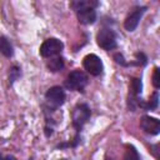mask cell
Returning <instances> with one entry per match:
<instances>
[{
  "mask_svg": "<svg viewBox=\"0 0 160 160\" xmlns=\"http://www.w3.org/2000/svg\"><path fill=\"white\" fill-rule=\"evenodd\" d=\"M152 85L155 89L160 88V74H159V68L155 66L154 68V72H152Z\"/></svg>",
  "mask_w": 160,
  "mask_h": 160,
  "instance_id": "e0dca14e",
  "label": "cell"
},
{
  "mask_svg": "<svg viewBox=\"0 0 160 160\" xmlns=\"http://www.w3.org/2000/svg\"><path fill=\"white\" fill-rule=\"evenodd\" d=\"M91 118V109L88 104L85 102H79L74 106L72 111H71V125L75 130V135L74 138L68 141V142H62L59 144L56 148L58 149H66V148H76L80 144V134L82 131L84 125L90 120Z\"/></svg>",
  "mask_w": 160,
  "mask_h": 160,
  "instance_id": "6da1fadb",
  "label": "cell"
},
{
  "mask_svg": "<svg viewBox=\"0 0 160 160\" xmlns=\"http://www.w3.org/2000/svg\"><path fill=\"white\" fill-rule=\"evenodd\" d=\"M64 50V42L56 38H49L44 40V42L40 45L39 52L44 59H50L54 56H58Z\"/></svg>",
  "mask_w": 160,
  "mask_h": 160,
  "instance_id": "5b68a950",
  "label": "cell"
},
{
  "mask_svg": "<svg viewBox=\"0 0 160 160\" xmlns=\"http://www.w3.org/2000/svg\"><path fill=\"white\" fill-rule=\"evenodd\" d=\"M46 68H48L50 71H52V72H58V71L62 70V69L65 68L64 58H62L61 55L50 58L49 60H46Z\"/></svg>",
  "mask_w": 160,
  "mask_h": 160,
  "instance_id": "7c38bea8",
  "label": "cell"
},
{
  "mask_svg": "<svg viewBox=\"0 0 160 160\" xmlns=\"http://www.w3.org/2000/svg\"><path fill=\"white\" fill-rule=\"evenodd\" d=\"M0 52L5 58H12L14 55V48L10 40L6 36H0Z\"/></svg>",
  "mask_w": 160,
  "mask_h": 160,
  "instance_id": "4fadbf2b",
  "label": "cell"
},
{
  "mask_svg": "<svg viewBox=\"0 0 160 160\" xmlns=\"http://www.w3.org/2000/svg\"><path fill=\"white\" fill-rule=\"evenodd\" d=\"M21 75V71H20V68L18 65H12L10 68V74H9V81H10V85L14 84V81H16Z\"/></svg>",
  "mask_w": 160,
  "mask_h": 160,
  "instance_id": "2e32d148",
  "label": "cell"
},
{
  "mask_svg": "<svg viewBox=\"0 0 160 160\" xmlns=\"http://www.w3.org/2000/svg\"><path fill=\"white\" fill-rule=\"evenodd\" d=\"M141 89L142 82L139 78H131L129 84V96H128V108L131 111L138 109V102L141 99Z\"/></svg>",
  "mask_w": 160,
  "mask_h": 160,
  "instance_id": "8992f818",
  "label": "cell"
},
{
  "mask_svg": "<svg viewBox=\"0 0 160 160\" xmlns=\"http://www.w3.org/2000/svg\"><path fill=\"white\" fill-rule=\"evenodd\" d=\"M0 160H18L14 155H1L0 154ZM30 160H32V159H30Z\"/></svg>",
  "mask_w": 160,
  "mask_h": 160,
  "instance_id": "ac0fdd59",
  "label": "cell"
},
{
  "mask_svg": "<svg viewBox=\"0 0 160 160\" xmlns=\"http://www.w3.org/2000/svg\"><path fill=\"white\" fill-rule=\"evenodd\" d=\"M99 5H100V2L96 1V0H74V1L70 2V8H71L74 11L81 9V8H88V6L98 8Z\"/></svg>",
  "mask_w": 160,
  "mask_h": 160,
  "instance_id": "5bb4252c",
  "label": "cell"
},
{
  "mask_svg": "<svg viewBox=\"0 0 160 160\" xmlns=\"http://www.w3.org/2000/svg\"><path fill=\"white\" fill-rule=\"evenodd\" d=\"M140 128L149 135H158L160 132V120L150 115H142L140 119Z\"/></svg>",
  "mask_w": 160,
  "mask_h": 160,
  "instance_id": "9c48e42d",
  "label": "cell"
},
{
  "mask_svg": "<svg viewBox=\"0 0 160 160\" xmlns=\"http://www.w3.org/2000/svg\"><path fill=\"white\" fill-rule=\"evenodd\" d=\"M121 160H140V154L136 150V148L134 145L128 144L126 145V150L124 152V156Z\"/></svg>",
  "mask_w": 160,
  "mask_h": 160,
  "instance_id": "9a60e30c",
  "label": "cell"
},
{
  "mask_svg": "<svg viewBox=\"0 0 160 160\" xmlns=\"http://www.w3.org/2000/svg\"><path fill=\"white\" fill-rule=\"evenodd\" d=\"M158 105H159V92H158V90H155V91L152 92L151 98H150L148 101H144L142 99L139 100V102H138V109L140 108V109L148 111V110H154V109H156Z\"/></svg>",
  "mask_w": 160,
  "mask_h": 160,
  "instance_id": "8fae6325",
  "label": "cell"
},
{
  "mask_svg": "<svg viewBox=\"0 0 160 160\" xmlns=\"http://www.w3.org/2000/svg\"><path fill=\"white\" fill-rule=\"evenodd\" d=\"M96 44L105 51H110L118 48V35L110 28H102L96 34Z\"/></svg>",
  "mask_w": 160,
  "mask_h": 160,
  "instance_id": "3957f363",
  "label": "cell"
},
{
  "mask_svg": "<svg viewBox=\"0 0 160 160\" xmlns=\"http://www.w3.org/2000/svg\"><path fill=\"white\" fill-rule=\"evenodd\" d=\"M82 68L92 76H100L104 71L102 60L96 54H88L82 59Z\"/></svg>",
  "mask_w": 160,
  "mask_h": 160,
  "instance_id": "52a82bcc",
  "label": "cell"
},
{
  "mask_svg": "<svg viewBox=\"0 0 160 160\" xmlns=\"http://www.w3.org/2000/svg\"><path fill=\"white\" fill-rule=\"evenodd\" d=\"M88 82H89V78H88V75L84 71H81V70H74V71L69 72L65 82H64V86L68 90H71V91L84 92Z\"/></svg>",
  "mask_w": 160,
  "mask_h": 160,
  "instance_id": "277c9868",
  "label": "cell"
},
{
  "mask_svg": "<svg viewBox=\"0 0 160 160\" xmlns=\"http://www.w3.org/2000/svg\"><path fill=\"white\" fill-rule=\"evenodd\" d=\"M65 99H66V94L61 86L55 85L48 89V91L45 92V102L42 105L44 114L48 115L55 112L60 106L64 105Z\"/></svg>",
  "mask_w": 160,
  "mask_h": 160,
  "instance_id": "7a4b0ae2",
  "label": "cell"
},
{
  "mask_svg": "<svg viewBox=\"0 0 160 160\" xmlns=\"http://www.w3.org/2000/svg\"><path fill=\"white\" fill-rule=\"evenodd\" d=\"M75 14H76V18H78L79 22L82 24V25H91L96 21V18H98L96 8H92V6L81 8V9L76 10Z\"/></svg>",
  "mask_w": 160,
  "mask_h": 160,
  "instance_id": "30bf717a",
  "label": "cell"
},
{
  "mask_svg": "<svg viewBox=\"0 0 160 160\" xmlns=\"http://www.w3.org/2000/svg\"><path fill=\"white\" fill-rule=\"evenodd\" d=\"M148 10V8L146 6H135L132 10H131V12L125 18V20H124V28H125V30H128V31H134L136 28H138V25H139V22H140V20H141V18H142V15L145 14V11Z\"/></svg>",
  "mask_w": 160,
  "mask_h": 160,
  "instance_id": "ba28073f",
  "label": "cell"
}]
</instances>
